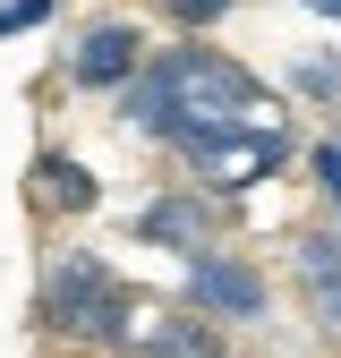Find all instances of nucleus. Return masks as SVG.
Instances as JSON below:
<instances>
[{
	"label": "nucleus",
	"mask_w": 341,
	"mask_h": 358,
	"mask_svg": "<svg viewBox=\"0 0 341 358\" xmlns=\"http://www.w3.org/2000/svg\"><path fill=\"white\" fill-rule=\"evenodd\" d=\"M119 103H128V128H137V137H162V145L205 137V128H239V120H282L273 85L247 60L213 52V43H170L162 60H145L119 85Z\"/></svg>",
	"instance_id": "1"
},
{
	"label": "nucleus",
	"mask_w": 341,
	"mask_h": 358,
	"mask_svg": "<svg viewBox=\"0 0 341 358\" xmlns=\"http://www.w3.org/2000/svg\"><path fill=\"white\" fill-rule=\"evenodd\" d=\"M119 307H128V282L111 273L94 248H60L52 264H43V290H34L43 341H60V350H111Z\"/></svg>",
	"instance_id": "2"
},
{
	"label": "nucleus",
	"mask_w": 341,
	"mask_h": 358,
	"mask_svg": "<svg viewBox=\"0 0 341 358\" xmlns=\"http://www.w3.org/2000/svg\"><path fill=\"white\" fill-rule=\"evenodd\" d=\"M188 171H196V188H213V196H247V188H265V179L290 162V128L282 120H239V128H205V137H180L170 145Z\"/></svg>",
	"instance_id": "3"
},
{
	"label": "nucleus",
	"mask_w": 341,
	"mask_h": 358,
	"mask_svg": "<svg viewBox=\"0 0 341 358\" xmlns=\"http://www.w3.org/2000/svg\"><path fill=\"white\" fill-rule=\"evenodd\" d=\"M188 307L213 316V324H265V316H273V282H265L256 256L205 248V256H188Z\"/></svg>",
	"instance_id": "4"
},
{
	"label": "nucleus",
	"mask_w": 341,
	"mask_h": 358,
	"mask_svg": "<svg viewBox=\"0 0 341 358\" xmlns=\"http://www.w3.org/2000/svg\"><path fill=\"white\" fill-rule=\"evenodd\" d=\"M111 350L119 358H222V324L196 316V307L170 316L162 299H137V290H128L119 324H111Z\"/></svg>",
	"instance_id": "5"
},
{
	"label": "nucleus",
	"mask_w": 341,
	"mask_h": 358,
	"mask_svg": "<svg viewBox=\"0 0 341 358\" xmlns=\"http://www.w3.org/2000/svg\"><path fill=\"white\" fill-rule=\"evenodd\" d=\"M222 222H231V213H222V196L188 179V188H162V196L137 213V239L188 264V256H205V248H222Z\"/></svg>",
	"instance_id": "6"
},
{
	"label": "nucleus",
	"mask_w": 341,
	"mask_h": 358,
	"mask_svg": "<svg viewBox=\"0 0 341 358\" xmlns=\"http://www.w3.org/2000/svg\"><path fill=\"white\" fill-rule=\"evenodd\" d=\"M290 282H298V307H307V324L316 341L341 350V231H298L290 239Z\"/></svg>",
	"instance_id": "7"
},
{
	"label": "nucleus",
	"mask_w": 341,
	"mask_h": 358,
	"mask_svg": "<svg viewBox=\"0 0 341 358\" xmlns=\"http://www.w3.org/2000/svg\"><path fill=\"white\" fill-rule=\"evenodd\" d=\"M137 69H145V34L128 17H94L68 43V85H85V94H119Z\"/></svg>",
	"instance_id": "8"
},
{
	"label": "nucleus",
	"mask_w": 341,
	"mask_h": 358,
	"mask_svg": "<svg viewBox=\"0 0 341 358\" xmlns=\"http://www.w3.org/2000/svg\"><path fill=\"white\" fill-rule=\"evenodd\" d=\"M26 188H34V205H43V213H60V222H77V213H94V205H103V179L85 171L68 145H43V154H34V171H26Z\"/></svg>",
	"instance_id": "9"
},
{
	"label": "nucleus",
	"mask_w": 341,
	"mask_h": 358,
	"mask_svg": "<svg viewBox=\"0 0 341 358\" xmlns=\"http://www.w3.org/2000/svg\"><path fill=\"white\" fill-rule=\"evenodd\" d=\"M307 171H316V188H324V205L341 213V137H324V145L307 154Z\"/></svg>",
	"instance_id": "10"
},
{
	"label": "nucleus",
	"mask_w": 341,
	"mask_h": 358,
	"mask_svg": "<svg viewBox=\"0 0 341 358\" xmlns=\"http://www.w3.org/2000/svg\"><path fill=\"white\" fill-rule=\"evenodd\" d=\"M43 17H52V0H0V43H9V34H34Z\"/></svg>",
	"instance_id": "11"
},
{
	"label": "nucleus",
	"mask_w": 341,
	"mask_h": 358,
	"mask_svg": "<svg viewBox=\"0 0 341 358\" xmlns=\"http://www.w3.org/2000/svg\"><path fill=\"white\" fill-rule=\"evenodd\" d=\"M162 9L180 17V26H222V17L239 9V0H162Z\"/></svg>",
	"instance_id": "12"
},
{
	"label": "nucleus",
	"mask_w": 341,
	"mask_h": 358,
	"mask_svg": "<svg viewBox=\"0 0 341 358\" xmlns=\"http://www.w3.org/2000/svg\"><path fill=\"white\" fill-rule=\"evenodd\" d=\"M298 9H307V17H333V26H341V0H298Z\"/></svg>",
	"instance_id": "13"
}]
</instances>
